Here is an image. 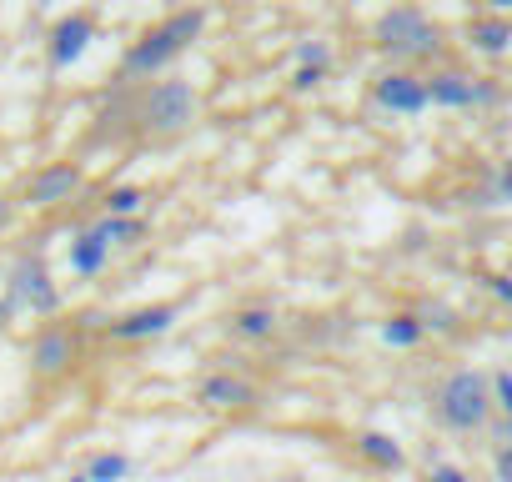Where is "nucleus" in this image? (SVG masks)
Listing matches in <instances>:
<instances>
[{
	"label": "nucleus",
	"mask_w": 512,
	"mask_h": 482,
	"mask_svg": "<svg viewBox=\"0 0 512 482\" xmlns=\"http://www.w3.org/2000/svg\"><path fill=\"white\" fill-rule=\"evenodd\" d=\"M417 337H422V322H417V317H392V322L382 327V342H387V347H412Z\"/></svg>",
	"instance_id": "aec40b11"
},
{
	"label": "nucleus",
	"mask_w": 512,
	"mask_h": 482,
	"mask_svg": "<svg viewBox=\"0 0 512 482\" xmlns=\"http://www.w3.org/2000/svg\"><path fill=\"white\" fill-rule=\"evenodd\" d=\"M437 412H442V422L457 427V432L482 427L487 412H492V382H487L482 372H472V367L452 372V377L442 382V392H437Z\"/></svg>",
	"instance_id": "f03ea898"
},
{
	"label": "nucleus",
	"mask_w": 512,
	"mask_h": 482,
	"mask_svg": "<svg viewBox=\"0 0 512 482\" xmlns=\"http://www.w3.org/2000/svg\"><path fill=\"white\" fill-rule=\"evenodd\" d=\"M146 211V191L141 186H116L106 196V216H141Z\"/></svg>",
	"instance_id": "a211bd4d"
},
{
	"label": "nucleus",
	"mask_w": 512,
	"mask_h": 482,
	"mask_svg": "<svg viewBox=\"0 0 512 482\" xmlns=\"http://www.w3.org/2000/svg\"><path fill=\"white\" fill-rule=\"evenodd\" d=\"M251 402H256V392H251L241 377H231V372H216V377L201 382V407L231 412V407H251Z\"/></svg>",
	"instance_id": "9b49d317"
},
{
	"label": "nucleus",
	"mask_w": 512,
	"mask_h": 482,
	"mask_svg": "<svg viewBox=\"0 0 512 482\" xmlns=\"http://www.w3.org/2000/svg\"><path fill=\"white\" fill-rule=\"evenodd\" d=\"M377 41H382V51H387V56H402V61H412V56H427V51H437V26H432L422 11L402 6V11H387V16H382V26H377Z\"/></svg>",
	"instance_id": "7ed1b4c3"
},
{
	"label": "nucleus",
	"mask_w": 512,
	"mask_h": 482,
	"mask_svg": "<svg viewBox=\"0 0 512 482\" xmlns=\"http://www.w3.org/2000/svg\"><path fill=\"white\" fill-rule=\"evenodd\" d=\"M427 101L432 106H467V101H477V86L457 71H442V76H427Z\"/></svg>",
	"instance_id": "ddd939ff"
},
{
	"label": "nucleus",
	"mask_w": 512,
	"mask_h": 482,
	"mask_svg": "<svg viewBox=\"0 0 512 482\" xmlns=\"http://www.w3.org/2000/svg\"><path fill=\"white\" fill-rule=\"evenodd\" d=\"M427 482H467V472H462V467H447V462H442V467H432V477H427Z\"/></svg>",
	"instance_id": "4be33fe9"
},
{
	"label": "nucleus",
	"mask_w": 512,
	"mask_h": 482,
	"mask_svg": "<svg viewBox=\"0 0 512 482\" xmlns=\"http://www.w3.org/2000/svg\"><path fill=\"white\" fill-rule=\"evenodd\" d=\"M497 482H512V442L497 452Z\"/></svg>",
	"instance_id": "5701e85b"
},
{
	"label": "nucleus",
	"mask_w": 512,
	"mask_h": 482,
	"mask_svg": "<svg viewBox=\"0 0 512 482\" xmlns=\"http://www.w3.org/2000/svg\"><path fill=\"white\" fill-rule=\"evenodd\" d=\"M96 231H101L106 247H136V241L146 236V221L141 216H101Z\"/></svg>",
	"instance_id": "4468645a"
},
{
	"label": "nucleus",
	"mask_w": 512,
	"mask_h": 482,
	"mask_svg": "<svg viewBox=\"0 0 512 482\" xmlns=\"http://www.w3.org/2000/svg\"><path fill=\"white\" fill-rule=\"evenodd\" d=\"M66 482H91V477H86V472H81V477H66Z\"/></svg>",
	"instance_id": "cd10ccee"
},
{
	"label": "nucleus",
	"mask_w": 512,
	"mask_h": 482,
	"mask_svg": "<svg viewBox=\"0 0 512 482\" xmlns=\"http://www.w3.org/2000/svg\"><path fill=\"white\" fill-rule=\"evenodd\" d=\"M487 6H492V11L502 16V11H512V0H487Z\"/></svg>",
	"instance_id": "bb28decb"
},
{
	"label": "nucleus",
	"mask_w": 512,
	"mask_h": 482,
	"mask_svg": "<svg viewBox=\"0 0 512 482\" xmlns=\"http://www.w3.org/2000/svg\"><path fill=\"white\" fill-rule=\"evenodd\" d=\"M76 186H81V166H76V161H51V166H41V171L31 176L26 201H31V206H61V201L76 196Z\"/></svg>",
	"instance_id": "0eeeda50"
},
{
	"label": "nucleus",
	"mask_w": 512,
	"mask_h": 482,
	"mask_svg": "<svg viewBox=\"0 0 512 482\" xmlns=\"http://www.w3.org/2000/svg\"><path fill=\"white\" fill-rule=\"evenodd\" d=\"M106 257H111V247L101 241V231L91 226V231H81L76 241H71V272H81V277H96L101 267H106Z\"/></svg>",
	"instance_id": "f8f14e48"
},
{
	"label": "nucleus",
	"mask_w": 512,
	"mask_h": 482,
	"mask_svg": "<svg viewBox=\"0 0 512 482\" xmlns=\"http://www.w3.org/2000/svg\"><path fill=\"white\" fill-rule=\"evenodd\" d=\"M196 36H201V11H176V16H166L156 31H146V36L126 51V71H131V76L161 71V66H166V61H176Z\"/></svg>",
	"instance_id": "f257e3e1"
},
{
	"label": "nucleus",
	"mask_w": 512,
	"mask_h": 482,
	"mask_svg": "<svg viewBox=\"0 0 512 482\" xmlns=\"http://www.w3.org/2000/svg\"><path fill=\"white\" fill-rule=\"evenodd\" d=\"M91 41H96V21L91 16H61L56 26H51V66L56 71H66V66H76L86 51H91Z\"/></svg>",
	"instance_id": "423d86ee"
},
{
	"label": "nucleus",
	"mask_w": 512,
	"mask_h": 482,
	"mask_svg": "<svg viewBox=\"0 0 512 482\" xmlns=\"http://www.w3.org/2000/svg\"><path fill=\"white\" fill-rule=\"evenodd\" d=\"M492 407H502L507 422H512V372H497L492 377Z\"/></svg>",
	"instance_id": "412c9836"
},
{
	"label": "nucleus",
	"mask_w": 512,
	"mask_h": 482,
	"mask_svg": "<svg viewBox=\"0 0 512 482\" xmlns=\"http://www.w3.org/2000/svg\"><path fill=\"white\" fill-rule=\"evenodd\" d=\"M377 101H382L387 111H402V116H417V111L432 106V101H427V81H422V76H407V71L382 76V81H377Z\"/></svg>",
	"instance_id": "6e6552de"
},
{
	"label": "nucleus",
	"mask_w": 512,
	"mask_h": 482,
	"mask_svg": "<svg viewBox=\"0 0 512 482\" xmlns=\"http://www.w3.org/2000/svg\"><path fill=\"white\" fill-rule=\"evenodd\" d=\"M126 472H131L126 452H101V457H91V467H86V477H91V482H121Z\"/></svg>",
	"instance_id": "6ab92c4d"
},
{
	"label": "nucleus",
	"mask_w": 512,
	"mask_h": 482,
	"mask_svg": "<svg viewBox=\"0 0 512 482\" xmlns=\"http://www.w3.org/2000/svg\"><path fill=\"white\" fill-rule=\"evenodd\" d=\"M6 302L21 312H36V317H51L56 307H61V292H56V282H51V272H46V262L41 257H21L16 267H11V292H6Z\"/></svg>",
	"instance_id": "20e7f679"
},
{
	"label": "nucleus",
	"mask_w": 512,
	"mask_h": 482,
	"mask_svg": "<svg viewBox=\"0 0 512 482\" xmlns=\"http://www.w3.org/2000/svg\"><path fill=\"white\" fill-rule=\"evenodd\" d=\"M492 292H497L502 302H512V282H492Z\"/></svg>",
	"instance_id": "a878e982"
},
{
	"label": "nucleus",
	"mask_w": 512,
	"mask_h": 482,
	"mask_svg": "<svg viewBox=\"0 0 512 482\" xmlns=\"http://www.w3.org/2000/svg\"><path fill=\"white\" fill-rule=\"evenodd\" d=\"M507 442H512V422H507Z\"/></svg>",
	"instance_id": "c756f323"
},
{
	"label": "nucleus",
	"mask_w": 512,
	"mask_h": 482,
	"mask_svg": "<svg viewBox=\"0 0 512 482\" xmlns=\"http://www.w3.org/2000/svg\"><path fill=\"white\" fill-rule=\"evenodd\" d=\"M191 116H196V91H191L186 81H156V86H151V96H146V121H151L156 131H181V126H191Z\"/></svg>",
	"instance_id": "39448f33"
},
{
	"label": "nucleus",
	"mask_w": 512,
	"mask_h": 482,
	"mask_svg": "<svg viewBox=\"0 0 512 482\" xmlns=\"http://www.w3.org/2000/svg\"><path fill=\"white\" fill-rule=\"evenodd\" d=\"M11 317H16V307H11L6 297H0V332H6V327H11Z\"/></svg>",
	"instance_id": "b1692460"
},
{
	"label": "nucleus",
	"mask_w": 512,
	"mask_h": 482,
	"mask_svg": "<svg viewBox=\"0 0 512 482\" xmlns=\"http://www.w3.org/2000/svg\"><path fill=\"white\" fill-rule=\"evenodd\" d=\"M357 447H362V457H367V462H377V467H387V472H397V467H402V447H397L387 432H362V442H357Z\"/></svg>",
	"instance_id": "dca6fc26"
},
{
	"label": "nucleus",
	"mask_w": 512,
	"mask_h": 482,
	"mask_svg": "<svg viewBox=\"0 0 512 482\" xmlns=\"http://www.w3.org/2000/svg\"><path fill=\"white\" fill-rule=\"evenodd\" d=\"M71 357H76V337H71L66 327H46V332L31 342V367H36V372H46V377L66 372V367H71Z\"/></svg>",
	"instance_id": "9d476101"
},
{
	"label": "nucleus",
	"mask_w": 512,
	"mask_h": 482,
	"mask_svg": "<svg viewBox=\"0 0 512 482\" xmlns=\"http://www.w3.org/2000/svg\"><path fill=\"white\" fill-rule=\"evenodd\" d=\"M0 221H6V201H0Z\"/></svg>",
	"instance_id": "c85d7f7f"
},
{
	"label": "nucleus",
	"mask_w": 512,
	"mask_h": 482,
	"mask_svg": "<svg viewBox=\"0 0 512 482\" xmlns=\"http://www.w3.org/2000/svg\"><path fill=\"white\" fill-rule=\"evenodd\" d=\"M171 322H176V307H136V312L111 322V337L116 342H146V337H161Z\"/></svg>",
	"instance_id": "1a4fd4ad"
},
{
	"label": "nucleus",
	"mask_w": 512,
	"mask_h": 482,
	"mask_svg": "<svg viewBox=\"0 0 512 482\" xmlns=\"http://www.w3.org/2000/svg\"><path fill=\"white\" fill-rule=\"evenodd\" d=\"M472 46L487 51V56H502V51L512 46V26H507L502 16H492V21H472Z\"/></svg>",
	"instance_id": "2eb2a0df"
},
{
	"label": "nucleus",
	"mask_w": 512,
	"mask_h": 482,
	"mask_svg": "<svg viewBox=\"0 0 512 482\" xmlns=\"http://www.w3.org/2000/svg\"><path fill=\"white\" fill-rule=\"evenodd\" d=\"M497 186H502V196H512V166H502V176H497Z\"/></svg>",
	"instance_id": "393cba45"
},
{
	"label": "nucleus",
	"mask_w": 512,
	"mask_h": 482,
	"mask_svg": "<svg viewBox=\"0 0 512 482\" xmlns=\"http://www.w3.org/2000/svg\"><path fill=\"white\" fill-rule=\"evenodd\" d=\"M231 327H236V337H246V342H262V337L277 332V312H272V307H246Z\"/></svg>",
	"instance_id": "f3484780"
}]
</instances>
